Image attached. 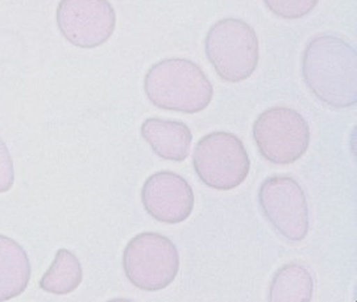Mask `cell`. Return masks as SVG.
<instances>
[{
    "label": "cell",
    "mask_w": 357,
    "mask_h": 302,
    "mask_svg": "<svg viewBox=\"0 0 357 302\" xmlns=\"http://www.w3.org/2000/svg\"><path fill=\"white\" fill-rule=\"evenodd\" d=\"M302 74L310 91L324 105L333 109L356 105V50L343 38H312L302 57Z\"/></svg>",
    "instance_id": "cell-1"
},
{
    "label": "cell",
    "mask_w": 357,
    "mask_h": 302,
    "mask_svg": "<svg viewBox=\"0 0 357 302\" xmlns=\"http://www.w3.org/2000/svg\"><path fill=\"white\" fill-rule=\"evenodd\" d=\"M144 90L158 109L198 114L214 97V89L201 66L186 59H167L155 63L145 75Z\"/></svg>",
    "instance_id": "cell-2"
},
{
    "label": "cell",
    "mask_w": 357,
    "mask_h": 302,
    "mask_svg": "<svg viewBox=\"0 0 357 302\" xmlns=\"http://www.w3.org/2000/svg\"><path fill=\"white\" fill-rule=\"evenodd\" d=\"M207 60L226 82L238 84L255 73L260 47L255 29L240 19H223L215 23L204 41Z\"/></svg>",
    "instance_id": "cell-3"
},
{
    "label": "cell",
    "mask_w": 357,
    "mask_h": 302,
    "mask_svg": "<svg viewBox=\"0 0 357 302\" xmlns=\"http://www.w3.org/2000/svg\"><path fill=\"white\" fill-rule=\"evenodd\" d=\"M192 165L204 185L227 192L245 181L250 160L236 135L216 131L203 136L198 142L192 153Z\"/></svg>",
    "instance_id": "cell-4"
},
{
    "label": "cell",
    "mask_w": 357,
    "mask_h": 302,
    "mask_svg": "<svg viewBox=\"0 0 357 302\" xmlns=\"http://www.w3.org/2000/svg\"><path fill=\"white\" fill-rule=\"evenodd\" d=\"M123 268L136 288L146 292L165 289L178 275L177 247L161 234H139L124 250Z\"/></svg>",
    "instance_id": "cell-5"
},
{
    "label": "cell",
    "mask_w": 357,
    "mask_h": 302,
    "mask_svg": "<svg viewBox=\"0 0 357 302\" xmlns=\"http://www.w3.org/2000/svg\"><path fill=\"white\" fill-rule=\"evenodd\" d=\"M253 139L265 160L277 165H289L307 152L309 124L296 110L271 107L255 121Z\"/></svg>",
    "instance_id": "cell-6"
},
{
    "label": "cell",
    "mask_w": 357,
    "mask_h": 302,
    "mask_svg": "<svg viewBox=\"0 0 357 302\" xmlns=\"http://www.w3.org/2000/svg\"><path fill=\"white\" fill-rule=\"evenodd\" d=\"M259 202L264 216L290 242H301L309 232V206L303 189L293 177L277 174L262 182Z\"/></svg>",
    "instance_id": "cell-7"
},
{
    "label": "cell",
    "mask_w": 357,
    "mask_h": 302,
    "mask_svg": "<svg viewBox=\"0 0 357 302\" xmlns=\"http://www.w3.org/2000/svg\"><path fill=\"white\" fill-rule=\"evenodd\" d=\"M56 20L62 36L74 47L98 48L116 27V13L108 0H61Z\"/></svg>",
    "instance_id": "cell-8"
},
{
    "label": "cell",
    "mask_w": 357,
    "mask_h": 302,
    "mask_svg": "<svg viewBox=\"0 0 357 302\" xmlns=\"http://www.w3.org/2000/svg\"><path fill=\"white\" fill-rule=\"evenodd\" d=\"M144 209L157 222L177 225L190 217L194 193L189 182L173 172L152 174L142 190Z\"/></svg>",
    "instance_id": "cell-9"
},
{
    "label": "cell",
    "mask_w": 357,
    "mask_h": 302,
    "mask_svg": "<svg viewBox=\"0 0 357 302\" xmlns=\"http://www.w3.org/2000/svg\"><path fill=\"white\" fill-rule=\"evenodd\" d=\"M142 136L162 160L182 163L190 153L192 135L182 121L149 118L142 126Z\"/></svg>",
    "instance_id": "cell-10"
},
{
    "label": "cell",
    "mask_w": 357,
    "mask_h": 302,
    "mask_svg": "<svg viewBox=\"0 0 357 302\" xmlns=\"http://www.w3.org/2000/svg\"><path fill=\"white\" fill-rule=\"evenodd\" d=\"M32 266L24 248L6 235H0V302L19 297L26 289Z\"/></svg>",
    "instance_id": "cell-11"
},
{
    "label": "cell",
    "mask_w": 357,
    "mask_h": 302,
    "mask_svg": "<svg viewBox=\"0 0 357 302\" xmlns=\"http://www.w3.org/2000/svg\"><path fill=\"white\" fill-rule=\"evenodd\" d=\"M314 281L311 273L299 264L281 266L271 282L269 301L309 302L312 299Z\"/></svg>",
    "instance_id": "cell-12"
},
{
    "label": "cell",
    "mask_w": 357,
    "mask_h": 302,
    "mask_svg": "<svg viewBox=\"0 0 357 302\" xmlns=\"http://www.w3.org/2000/svg\"><path fill=\"white\" fill-rule=\"evenodd\" d=\"M82 278L84 269L78 257L70 251L61 248L38 285L48 293L63 296L77 289L81 285Z\"/></svg>",
    "instance_id": "cell-13"
},
{
    "label": "cell",
    "mask_w": 357,
    "mask_h": 302,
    "mask_svg": "<svg viewBox=\"0 0 357 302\" xmlns=\"http://www.w3.org/2000/svg\"><path fill=\"white\" fill-rule=\"evenodd\" d=\"M318 1L319 0H264L271 13L286 20L305 17L317 7Z\"/></svg>",
    "instance_id": "cell-14"
},
{
    "label": "cell",
    "mask_w": 357,
    "mask_h": 302,
    "mask_svg": "<svg viewBox=\"0 0 357 302\" xmlns=\"http://www.w3.org/2000/svg\"><path fill=\"white\" fill-rule=\"evenodd\" d=\"M15 182L13 158L6 143L0 139V193H7L13 189Z\"/></svg>",
    "instance_id": "cell-15"
}]
</instances>
